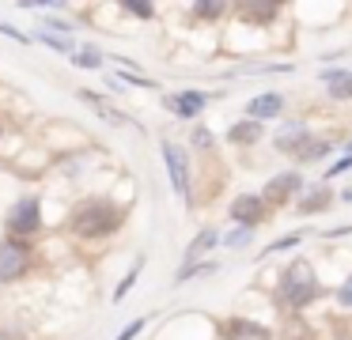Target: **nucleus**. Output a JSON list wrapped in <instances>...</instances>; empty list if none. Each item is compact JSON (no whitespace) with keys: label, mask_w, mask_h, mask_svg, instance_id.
<instances>
[{"label":"nucleus","mask_w":352,"mask_h":340,"mask_svg":"<svg viewBox=\"0 0 352 340\" xmlns=\"http://www.w3.org/2000/svg\"><path fill=\"white\" fill-rule=\"evenodd\" d=\"M349 166H352V155H344V159H337V163H333V166H329V174H326V178H337V174H344V170H349Z\"/></svg>","instance_id":"30"},{"label":"nucleus","mask_w":352,"mask_h":340,"mask_svg":"<svg viewBox=\"0 0 352 340\" xmlns=\"http://www.w3.org/2000/svg\"><path fill=\"white\" fill-rule=\"evenodd\" d=\"M125 12L140 15V19H152V15H155V8H152V4H137V0H129V4H125Z\"/></svg>","instance_id":"26"},{"label":"nucleus","mask_w":352,"mask_h":340,"mask_svg":"<svg viewBox=\"0 0 352 340\" xmlns=\"http://www.w3.org/2000/svg\"><path fill=\"white\" fill-rule=\"evenodd\" d=\"M329 151H333V144H329V140H311L303 151H299V163H318V159H326Z\"/></svg>","instance_id":"18"},{"label":"nucleus","mask_w":352,"mask_h":340,"mask_svg":"<svg viewBox=\"0 0 352 340\" xmlns=\"http://www.w3.org/2000/svg\"><path fill=\"white\" fill-rule=\"evenodd\" d=\"M137 276H140V261H137V264H133V269H129V276H125V280H122V284H118V291H114V302H122V299H125V295H129V287H133V284H137Z\"/></svg>","instance_id":"23"},{"label":"nucleus","mask_w":352,"mask_h":340,"mask_svg":"<svg viewBox=\"0 0 352 340\" xmlns=\"http://www.w3.org/2000/svg\"><path fill=\"white\" fill-rule=\"evenodd\" d=\"M303 238H307V231H292V234H284V238H276V242H269V246H265V257H269V253H280V249L299 246Z\"/></svg>","instance_id":"20"},{"label":"nucleus","mask_w":352,"mask_h":340,"mask_svg":"<svg viewBox=\"0 0 352 340\" xmlns=\"http://www.w3.org/2000/svg\"><path fill=\"white\" fill-rule=\"evenodd\" d=\"M193 144L197 148H212V133L208 128H193Z\"/></svg>","instance_id":"29"},{"label":"nucleus","mask_w":352,"mask_h":340,"mask_svg":"<svg viewBox=\"0 0 352 340\" xmlns=\"http://www.w3.org/2000/svg\"><path fill=\"white\" fill-rule=\"evenodd\" d=\"M80 98H84V102H91V106H95V110H99V113H102V117H107V121H110V125H122V121H125V113H118V110H114V106H107V102H102V98H99V95H91V91H80Z\"/></svg>","instance_id":"17"},{"label":"nucleus","mask_w":352,"mask_h":340,"mask_svg":"<svg viewBox=\"0 0 352 340\" xmlns=\"http://www.w3.org/2000/svg\"><path fill=\"white\" fill-rule=\"evenodd\" d=\"M223 340H273V329L261 321H250V317H228L220 325Z\"/></svg>","instance_id":"8"},{"label":"nucleus","mask_w":352,"mask_h":340,"mask_svg":"<svg viewBox=\"0 0 352 340\" xmlns=\"http://www.w3.org/2000/svg\"><path fill=\"white\" fill-rule=\"evenodd\" d=\"M125 223V208L114 201H84L72 212V231L80 238H107Z\"/></svg>","instance_id":"2"},{"label":"nucleus","mask_w":352,"mask_h":340,"mask_svg":"<svg viewBox=\"0 0 352 340\" xmlns=\"http://www.w3.org/2000/svg\"><path fill=\"white\" fill-rule=\"evenodd\" d=\"M280 110H284V95L265 91V95L250 98V106H246V117H250V121H265V117H280Z\"/></svg>","instance_id":"11"},{"label":"nucleus","mask_w":352,"mask_h":340,"mask_svg":"<svg viewBox=\"0 0 352 340\" xmlns=\"http://www.w3.org/2000/svg\"><path fill=\"white\" fill-rule=\"evenodd\" d=\"M216 242H220V234H216V231H201V234H197V242H193V246L186 249V264H197V257L205 253V249H212Z\"/></svg>","instance_id":"16"},{"label":"nucleus","mask_w":352,"mask_h":340,"mask_svg":"<svg viewBox=\"0 0 352 340\" xmlns=\"http://www.w3.org/2000/svg\"><path fill=\"white\" fill-rule=\"evenodd\" d=\"M140 329H144V317H137V321H129V325H125V329L118 332V340H133Z\"/></svg>","instance_id":"28"},{"label":"nucleus","mask_w":352,"mask_h":340,"mask_svg":"<svg viewBox=\"0 0 352 340\" xmlns=\"http://www.w3.org/2000/svg\"><path fill=\"white\" fill-rule=\"evenodd\" d=\"M42 227V204L38 201H19L8 216V231L19 234V238H31L34 231Z\"/></svg>","instance_id":"7"},{"label":"nucleus","mask_w":352,"mask_h":340,"mask_svg":"<svg viewBox=\"0 0 352 340\" xmlns=\"http://www.w3.org/2000/svg\"><path fill=\"white\" fill-rule=\"evenodd\" d=\"M250 227H235V231H228V234H223V246H228V249H243V246H250Z\"/></svg>","instance_id":"19"},{"label":"nucleus","mask_w":352,"mask_h":340,"mask_svg":"<svg viewBox=\"0 0 352 340\" xmlns=\"http://www.w3.org/2000/svg\"><path fill=\"white\" fill-rule=\"evenodd\" d=\"M122 80H129V83H137V87H155L152 80H144V76H137V72H122Z\"/></svg>","instance_id":"31"},{"label":"nucleus","mask_w":352,"mask_h":340,"mask_svg":"<svg viewBox=\"0 0 352 340\" xmlns=\"http://www.w3.org/2000/svg\"><path fill=\"white\" fill-rule=\"evenodd\" d=\"M42 42H46L50 49H61V53H69V49H72L69 38H57V34H42Z\"/></svg>","instance_id":"27"},{"label":"nucleus","mask_w":352,"mask_h":340,"mask_svg":"<svg viewBox=\"0 0 352 340\" xmlns=\"http://www.w3.org/2000/svg\"><path fill=\"white\" fill-rule=\"evenodd\" d=\"M276 151H280V155H296L299 159V151L307 148V144H311V128L303 125V121H292V125H280L276 128Z\"/></svg>","instance_id":"9"},{"label":"nucleus","mask_w":352,"mask_h":340,"mask_svg":"<svg viewBox=\"0 0 352 340\" xmlns=\"http://www.w3.org/2000/svg\"><path fill=\"white\" fill-rule=\"evenodd\" d=\"M349 155H352V144H349Z\"/></svg>","instance_id":"33"},{"label":"nucleus","mask_w":352,"mask_h":340,"mask_svg":"<svg viewBox=\"0 0 352 340\" xmlns=\"http://www.w3.org/2000/svg\"><path fill=\"white\" fill-rule=\"evenodd\" d=\"M223 12H228L223 4H193V15H197V19H220Z\"/></svg>","instance_id":"24"},{"label":"nucleus","mask_w":352,"mask_h":340,"mask_svg":"<svg viewBox=\"0 0 352 340\" xmlns=\"http://www.w3.org/2000/svg\"><path fill=\"white\" fill-rule=\"evenodd\" d=\"M228 212H231V219H235L239 227H250V231L269 219V204L261 201V193H243V196H235Z\"/></svg>","instance_id":"6"},{"label":"nucleus","mask_w":352,"mask_h":340,"mask_svg":"<svg viewBox=\"0 0 352 340\" xmlns=\"http://www.w3.org/2000/svg\"><path fill=\"white\" fill-rule=\"evenodd\" d=\"M329 204H333V189H329V185H318V189H311V193H307L303 201L296 204V212H299V216H314V212H326Z\"/></svg>","instance_id":"12"},{"label":"nucleus","mask_w":352,"mask_h":340,"mask_svg":"<svg viewBox=\"0 0 352 340\" xmlns=\"http://www.w3.org/2000/svg\"><path fill=\"white\" fill-rule=\"evenodd\" d=\"M261 140V121H235V125L228 128V144H239V148H243V144H258Z\"/></svg>","instance_id":"13"},{"label":"nucleus","mask_w":352,"mask_h":340,"mask_svg":"<svg viewBox=\"0 0 352 340\" xmlns=\"http://www.w3.org/2000/svg\"><path fill=\"white\" fill-rule=\"evenodd\" d=\"M205 272H216V261H201V264H186L182 272H178V284H186V280H193V276H205Z\"/></svg>","instance_id":"21"},{"label":"nucleus","mask_w":352,"mask_h":340,"mask_svg":"<svg viewBox=\"0 0 352 340\" xmlns=\"http://www.w3.org/2000/svg\"><path fill=\"white\" fill-rule=\"evenodd\" d=\"M239 12H243L250 23H273L276 15H280V4H243Z\"/></svg>","instance_id":"15"},{"label":"nucleus","mask_w":352,"mask_h":340,"mask_svg":"<svg viewBox=\"0 0 352 340\" xmlns=\"http://www.w3.org/2000/svg\"><path fill=\"white\" fill-rule=\"evenodd\" d=\"M337 302H341V306H344V310H352V276H349V280H344V284H341V287H337Z\"/></svg>","instance_id":"25"},{"label":"nucleus","mask_w":352,"mask_h":340,"mask_svg":"<svg viewBox=\"0 0 352 340\" xmlns=\"http://www.w3.org/2000/svg\"><path fill=\"white\" fill-rule=\"evenodd\" d=\"M299 193H303V174H299V170H284V174H273V178L265 181L261 201H265L269 208H288Z\"/></svg>","instance_id":"3"},{"label":"nucleus","mask_w":352,"mask_h":340,"mask_svg":"<svg viewBox=\"0 0 352 340\" xmlns=\"http://www.w3.org/2000/svg\"><path fill=\"white\" fill-rule=\"evenodd\" d=\"M31 264V246L27 238H12L0 242V280H19Z\"/></svg>","instance_id":"4"},{"label":"nucleus","mask_w":352,"mask_h":340,"mask_svg":"<svg viewBox=\"0 0 352 340\" xmlns=\"http://www.w3.org/2000/svg\"><path fill=\"white\" fill-rule=\"evenodd\" d=\"M163 102H167V110H175L178 117H197L208 106V95L205 91H182V95H167Z\"/></svg>","instance_id":"10"},{"label":"nucleus","mask_w":352,"mask_h":340,"mask_svg":"<svg viewBox=\"0 0 352 340\" xmlns=\"http://www.w3.org/2000/svg\"><path fill=\"white\" fill-rule=\"evenodd\" d=\"M322 80L329 83V87H326L329 98H337V102H341V98H352V72H337V68H333V72H326Z\"/></svg>","instance_id":"14"},{"label":"nucleus","mask_w":352,"mask_h":340,"mask_svg":"<svg viewBox=\"0 0 352 340\" xmlns=\"http://www.w3.org/2000/svg\"><path fill=\"white\" fill-rule=\"evenodd\" d=\"M163 163H167V174H170V185L182 201H190V159L178 144H163Z\"/></svg>","instance_id":"5"},{"label":"nucleus","mask_w":352,"mask_h":340,"mask_svg":"<svg viewBox=\"0 0 352 340\" xmlns=\"http://www.w3.org/2000/svg\"><path fill=\"white\" fill-rule=\"evenodd\" d=\"M0 34H8V38H16V42H27V38H23V34H19V30H16V27H8V23H0Z\"/></svg>","instance_id":"32"},{"label":"nucleus","mask_w":352,"mask_h":340,"mask_svg":"<svg viewBox=\"0 0 352 340\" xmlns=\"http://www.w3.org/2000/svg\"><path fill=\"white\" fill-rule=\"evenodd\" d=\"M276 299H280V306H288V310L314 306V302L322 299V284H318V276L311 272V264H307V261H292L288 269L280 272Z\"/></svg>","instance_id":"1"},{"label":"nucleus","mask_w":352,"mask_h":340,"mask_svg":"<svg viewBox=\"0 0 352 340\" xmlns=\"http://www.w3.org/2000/svg\"><path fill=\"white\" fill-rule=\"evenodd\" d=\"M72 65L76 68H99L102 57H99V49H80L76 57H72Z\"/></svg>","instance_id":"22"}]
</instances>
